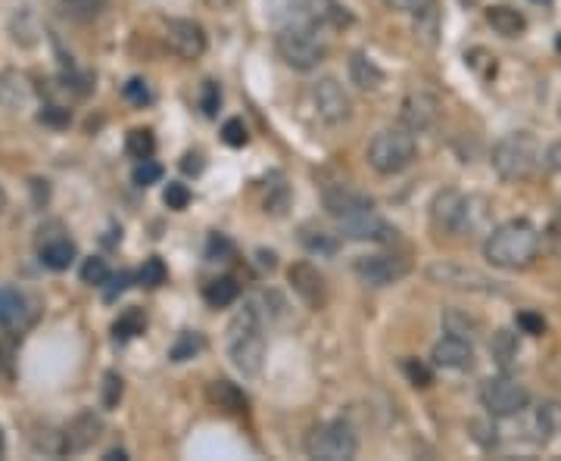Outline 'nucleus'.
I'll return each mask as SVG.
<instances>
[{
    "mask_svg": "<svg viewBox=\"0 0 561 461\" xmlns=\"http://www.w3.org/2000/svg\"><path fill=\"white\" fill-rule=\"evenodd\" d=\"M122 393H125V381H122L116 371H106L103 374V387H100L103 409H116V405L122 402Z\"/></svg>",
    "mask_w": 561,
    "mask_h": 461,
    "instance_id": "72a5a7b5",
    "label": "nucleus"
},
{
    "mask_svg": "<svg viewBox=\"0 0 561 461\" xmlns=\"http://www.w3.org/2000/svg\"><path fill=\"white\" fill-rule=\"evenodd\" d=\"M403 371H406V377H409L412 387H431V384H434L431 368L421 365L418 359H406V362H403Z\"/></svg>",
    "mask_w": 561,
    "mask_h": 461,
    "instance_id": "4c0bfd02",
    "label": "nucleus"
},
{
    "mask_svg": "<svg viewBox=\"0 0 561 461\" xmlns=\"http://www.w3.org/2000/svg\"><path fill=\"white\" fill-rule=\"evenodd\" d=\"M166 44L181 60H200L206 53V32L194 19H169L166 22Z\"/></svg>",
    "mask_w": 561,
    "mask_h": 461,
    "instance_id": "f8f14e48",
    "label": "nucleus"
},
{
    "mask_svg": "<svg viewBox=\"0 0 561 461\" xmlns=\"http://www.w3.org/2000/svg\"><path fill=\"white\" fill-rule=\"evenodd\" d=\"M300 243L312 256H334L337 247H340L334 234H328L325 228H315V225H303L300 228Z\"/></svg>",
    "mask_w": 561,
    "mask_h": 461,
    "instance_id": "393cba45",
    "label": "nucleus"
},
{
    "mask_svg": "<svg viewBox=\"0 0 561 461\" xmlns=\"http://www.w3.org/2000/svg\"><path fill=\"white\" fill-rule=\"evenodd\" d=\"M181 172H187V175H200V172H203V156H200V153H184V159H181Z\"/></svg>",
    "mask_w": 561,
    "mask_h": 461,
    "instance_id": "09e8293b",
    "label": "nucleus"
},
{
    "mask_svg": "<svg viewBox=\"0 0 561 461\" xmlns=\"http://www.w3.org/2000/svg\"><path fill=\"white\" fill-rule=\"evenodd\" d=\"M487 22H490V29H493L496 35H502V38H521V35L527 32L524 13H518L515 7H505V4L490 7V10H487Z\"/></svg>",
    "mask_w": 561,
    "mask_h": 461,
    "instance_id": "412c9836",
    "label": "nucleus"
},
{
    "mask_svg": "<svg viewBox=\"0 0 561 461\" xmlns=\"http://www.w3.org/2000/svg\"><path fill=\"white\" fill-rule=\"evenodd\" d=\"M431 359H434V365L443 368V371H465V368L474 365V346H471V340H465V337L449 334V337H443V340L434 346Z\"/></svg>",
    "mask_w": 561,
    "mask_h": 461,
    "instance_id": "f3484780",
    "label": "nucleus"
},
{
    "mask_svg": "<svg viewBox=\"0 0 561 461\" xmlns=\"http://www.w3.org/2000/svg\"><path fill=\"white\" fill-rule=\"evenodd\" d=\"M163 200H166L169 209L181 212V209H187V203H191V191H187V184H181V181H169Z\"/></svg>",
    "mask_w": 561,
    "mask_h": 461,
    "instance_id": "58836bf2",
    "label": "nucleus"
},
{
    "mask_svg": "<svg viewBox=\"0 0 561 461\" xmlns=\"http://www.w3.org/2000/svg\"><path fill=\"white\" fill-rule=\"evenodd\" d=\"M540 253V231L524 219H512L499 225L487 243H484V256L505 271H518L527 268Z\"/></svg>",
    "mask_w": 561,
    "mask_h": 461,
    "instance_id": "f257e3e1",
    "label": "nucleus"
},
{
    "mask_svg": "<svg viewBox=\"0 0 561 461\" xmlns=\"http://www.w3.org/2000/svg\"><path fill=\"white\" fill-rule=\"evenodd\" d=\"M159 178H163V166H159V162H153V159L138 162L135 175H131V181H135L138 187H150V184H156Z\"/></svg>",
    "mask_w": 561,
    "mask_h": 461,
    "instance_id": "c9c22d12",
    "label": "nucleus"
},
{
    "mask_svg": "<svg viewBox=\"0 0 561 461\" xmlns=\"http://www.w3.org/2000/svg\"><path fill=\"white\" fill-rule=\"evenodd\" d=\"M38 256L44 262V268L50 271H66L75 259V243L63 234H50L38 240Z\"/></svg>",
    "mask_w": 561,
    "mask_h": 461,
    "instance_id": "aec40b11",
    "label": "nucleus"
},
{
    "mask_svg": "<svg viewBox=\"0 0 561 461\" xmlns=\"http://www.w3.org/2000/svg\"><path fill=\"white\" fill-rule=\"evenodd\" d=\"M106 281H110V268H106V262L97 259V256L85 259V265H82V284H88V287H103Z\"/></svg>",
    "mask_w": 561,
    "mask_h": 461,
    "instance_id": "f704fd0d",
    "label": "nucleus"
},
{
    "mask_svg": "<svg viewBox=\"0 0 561 461\" xmlns=\"http://www.w3.org/2000/svg\"><path fill=\"white\" fill-rule=\"evenodd\" d=\"M427 281L449 287V290H468V293H496L499 284L484 275V271H477L471 265L462 262H434L427 265Z\"/></svg>",
    "mask_w": 561,
    "mask_h": 461,
    "instance_id": "1a4fd4ad",
    "label": "nucleus"
},
{
    "mask_svg": "<svg viewBox=\"0 0 561 461\" xmlns=\"http://www.w3.org/2000/svg\"><path fill=\"white\" fill-rule=\"evenodd\" d=\"M219 103H222L219 85H216V81H206V85H203V97H200L203 113H206V116H216V113H219Z\"/></svg>",
    "mask_w": 561,
    "mask_h": 461,
    "instance_id": "79ce46f5",
    "label": "nucleus"
},
{
    "mask_svg": "<svg viewBox=\"0 0 561 461\" xmlns=\"http://www.w3.org/2000/svg\"><path fill=\"white\" fill-rule=\"evenodd\" d=\"M106 284H110V287H106V300L113 303L119 293H125V290H128L131 275H128V271H119V275H110V281H106Z\"/></svg>",
    "mask_w": 561,
    "mask_h": 461,
    "instance_id": "49530a36",
    "label": "nucleus"
},
{
    "mask_svg": "<svg viewBox=\"0 0 561 461\" xmlns=\"http://www.w3.org/2000/svg\"><path fill=\"white\" fill-rule=\"evenodd\" d=\"M29 318H32L29 300L13 287H0V328L22 331Z\"/></svg>",
    "mask_w": 561,
    "mask_h": 461,
    "instance_id": "6ab92c4d",
    "label": "nucleus"
},
{
    "mask_svg": "<svg viewBox=\"0 0 561 461\" xmlns=\"http://www.w3.org/2000/svg\"><path fill=\"white\" fill-rule=\"evenodd\" d=\"M125 153L131 159H153L156 153V138H153V131L150 128H135V131H128V138H125Z\"/></svg>",
    "mask_w": 561,
    "mask_h": 461,
    "instance_id": "cd10ccee",
    "label": "nucleus"
},
{
    "mask_svg": "<svg viewBox=\"0 0 561 461\" xmlns=\"http://www.w3.org/2000/svg\"><path fill=\"white\" fill-rule=\"evenodd\" d=\"M546 240H549V247L561 256V212L555 215V219L549 222V231H546Z\"/></svg>",
    "mask_w": 561,
    "mask_h": 461,
    "instance_id": "de8ad7c7",
    "label": "nucleus"
},
{
    "mask_svg": "<svg viewBox=\"0 0 561 461\" xmlns=\"http://www.w3.org/2000/svg\"><path fill=\"white\" fill-rule=\"evenodd\" d=\"M122 94H125V100H131L135 106H147V103L153 100V94H150V88H147L144 78H131Z\"/></svg>",
    "mask_w": 561,
    "mask_h": 461,
    "instance_id": "a19ab883",
    "label": "nucleus"
},
{
    "mask_svg": "<svg viewBox=\"0 0 561 461\" xmlns=\"http://www.w3.org/2000/svg\"><path fill=\"white\" fill-rule=\"evenodd\" d=\"M555 50L561 53V32H558V38H555Z\"/></svg>",
    "mask_w": 561,
    "mask_h": 461,
    "instance_id": "6e6d98bb",
    "label": "nucleus"
},
{
    "mask_svg": "<svg viewBox=\"0 0 561 461\" xmlns=\"http://www.w3.org/2000/svg\"><path fill=\"white\" fill-rule=\"evenodd\" d=\"M546 166H549L552 172H561V144H552V147H549V153H546Z\"/></svg>",
    "mask_w": 561,
    "mask_h": 461,
    "instance_id": "8fccbe9b",
    "label": "nucleus"
},
{
    "mask_svg": "<svg viewBox=\"0 0 561 461\" xmlns=\"http://www.w3.org/2000/svg\"><path fill=\"white\" fill-rule=\"evenodd\" d=\"M206 396H209L212 405H216V409H225V412H244L247 409L244 390H240L237 384H231V381H212L206 387Z\"/></svg>",
    "mask_w": 561,
    "mask_h": 461,
    "instance_id": "5701e85b",
    "label": "nucleus"
},
{
    "mask_svg": "<svg viewBox=\"0 0 561 461\" xmlns=\"http://www.w3.org/2000/svg\"><path fill=\"white\" fill-rule=\"evenodd\" d=\"M540 166V144L530 131H515L493 147V169L502 181H524Z\"/></svg>",
    "mask_w": 561,
    "mask_h": 461,
    "instance_id": "7ed1b4c3",
    "label": "nucleus"
},
{
    "mask_svg": "<svg viewBox=\"0 0 561 461\" xmlns=\"http://www.w3.org/2000/svg\"><path fill=\"white\" fill-rule=\"evenodd\" d=\"M228 356L244 377H256L265 365V337L256 309H240L228 324Z\"/></svg>",
    "mask_w": 561,
    "mask_h": 461,
    "instance_id": "f03ea898",
    "label": "nucleus"
},
{
    "mask_svg": "<svg viewBox=\"0 0 561 461\" xmlns=\"http://www.w3.org/2000/svg\"><path fill=\"white\" fill-rule=\"evenodd\" d=\"M240 296V284L231 278V275H225V278H216V281H209L206 287H203V300L212 306V309H225V306H231L234 300Z\"/></svg>",
    "mask_w": 561,
    "mask_h": 461,
    "instance_id": "b1692460",
    "label": "nucleus"
},
{
    "mask_svg": "<svg viewBox=\"0 0 561 461\" xmlns=\"http://www.w3.org/2000/svg\"><path fill=\"white\" fill-rule=\"evenodd\" d=\"M29 85H25V78L16 72L0 75V103L7 106V110H19V106L29 103Z\"/></svg>",
    "mask_w": 561,
    "mask_h": 461,
    "instance_id": "a878e982",
    "label": "nucleus"
},
{
    "mask_svg": "<svg viewBox=\"0 0 561 461\" xmlns=\"http://www.w3.org/2000/svg\"><path fill=\"white\" fill-rule=\"evenodd\" d=\"M166 262L159 259V256H150L144 265H141V271H138V284L141 287H150V290H156V287H163L166 284Z\"/></svg>",
    "mask_w": 561,
    "mask_h": 461,
    "instance_id": "473e14b6",
    "label": "nucleus"
},
{
    "mask_svg": "<svg viewBox=\"0 0 561 461\" xmlns=\"http://www.w3.org/2000/svg\"><path fill=\"white\" fill-rule=\"evenodd\" d=\"M259 262L272 271V268H275V253H265V250H262V253H259Z\"/></svg>",
    "mask_w": 561,
    "mask_h": 461,
    "instance_id": "3c124183",
    "label": "nucleus"
},
{
    "mask_svg": "<svg viewBox=\"0 0 561 461\" xmlns=\"http://www.w3.org/2000/svg\"><path fill=\"white\" fill-rule=\"evenodd\" d=\"M431 219L440 231L449 234H465L484 222V200L465 197L459 191H443L431 203Z\"/></svg>",
    "mask_w": 561,
    "mask_h": 461,
    "instance_id": "39448f33",
    "label": "nucleus"
},
{
    "mask_svg": "<svg viewBox=\"0 0 561 461\" xmlns=\"http://www.w3.org/2000/svg\"><path fill=\"white\" fill-rule=\"evenodd\" d=\"M38 119H41L44 125H53V128H66V125L72 122V113L66 110V106L50 103V106H44V110L38 113Z\"/></svg>",
    "mask_w": 561,
    "mask_h": 461,
    "instance_id": "ea45409f",
    "label": "nucleus"
},
{
    "mask_svg": "<svg viewBox=\"0 0 561 461\" xmlns=\"http://www.w3.org/2000/svg\"><path fill=\"white\" fill-rule=\"evenodd\" d=\"M128 455H125V449H110L106 452V461H125Z\"/></svg>",
    "mask_w": 561,
    "mask_h": 461,
    "instance_id": "603ef678",
    "label": "nucleus"
},
{
    "mask_svg": "<svg viewBox=\"0 0 561 461\" xmlns=\"http://www.w3.org/2000/svg\"><path fill=\"white\" fill-rule=\"evenodd\" d=\"M353 271H356V278L368 287H390V284L403 281L409 275L412 262L406 256H396V253H378V256L356 259Z\"/></svg>",
    "mask_w": 561,
    "mask_h": 461,
    "instance_id": "9d476101",
    "label": "nucleus"
},
{
    "mask_svg": "<svg viewBox=\"0 0 561 461\" xmlns=\"http://www.w3.org/2000/svg\"><path fill=\"white\" fill-rule=\"evenodd\" d=\"M340 231L350 240H371V243H390L399 237V231L390 222H384L381 215H374L371 209L362 215H353V219H343Z\"/></svg>",
    "mask_w": 561,
    "mask_h": 461,
    "instance_id": "2eb2a0df",
    "label": "nucleus"
},
{
    "mask_svg": "<svg viewBox=\"0 0 561 461\" xmlns=\"http://www.w3.org/2000/svg\"><path fill=\"white\" fill-rule=\"evenodd\" d=\"M537 4H549V0H537Z\"/></svg>",
    "mask_w": 561,
    "mask_h": 461,
    "instance_id": "13d9d810",
    "label": "nucleus"
},
{
    "mask_svg": "<svg viewBox=\"0 0 561 461\" xmlns=\"http://www.w3.org/2000/svg\"><path fill=\"white\" fill-rule=\"evenodd\" d=\"M287 281H290L293 293H297L309 309L325 306V300H328V287H325L322 271H318L312 262H293V265L287 268Z\"/></svg>",
    "mask_w": 561,
    "mask_h": 461,
    "instance_id": "ddd939ff",
    "label": "nucleus"
},
{
    "mask_svg": "<svg viewBox=\"0 0 561 461\" xmlns=\"http://www.w3.org/2000/svg\"><path fill=\"white\" fill-rule=\"evenodd\" d=\"M431 4H434V0H387V7H393L399 13H412V16H418L421 10H427Z\"/></svg>",
    "mask_w": 561,
    "mask_h": 461,
    "instance_id": "c03bdc74",
    "label": "nucleus"
},
{
    "mask_svg": "<svg viewBox=\"0 0 561 461\" xmlns=\"http://www.w3.org/2000/svg\"><path fill=\"white\" fill-rule=\"evenodd\" d=\"M231 253H234V247H231V240H228V237H222V234H212V237H209V250H206L209 259L231 256Z\"/></svg>",
    "mask_w": 561,
    "mask_h": 461,
    "instance_id": "a18cd8bd",
    "label": "nucleus"
},
{
    "mask_svg": "<svg viewBox=\"0 0 561 461\" xmlns=\"http://www.w3.org/2000/svg\"><path fill=\"white\" fill-rule=\"evenodd\" d=\"M63 10L78 22H91L106 10V0H63Z\"/></svg>",
    "mask_w": 561,
    "mask_h": 461,
    "instance_id": "7c9ffc66",
    "label": "nucleus"
},
{
    "mask_svg": "<svg viewBox=\"0 0 561 461\" xmlns=\"http://www.w3.org/2000/svg\"><path fill=\"white\" fill-rule=\"evenodd\" d=\"M443 328H446V334H456V337L468 340V337H474L480 331V324H477V318H468V315H462L456 309H449L443 315Z\"/></svg>",
    "mask_w": 561,
    "mask_h": 461,
    "instance_id": "2f4dec72",
    "label": "nucleus"
},
{
    "mask_svg": "<svg viewBox=\"0 0 561 461\" xmlns=\"http://www.w3.org/2000/svg\"><path fill=\"white\" fill-rule=\"evenodd\" d=\"M490 356L496 359L499 368H512L518 362V340L512 331H496L490 340Z\"/></svg>",
    "mask_w": 561,
    "mask_h": 461,
    "instance_id": "bb28decb",
    "label": "nucleus"
},
{
    "mask_svg": "<svg viewBox=\"0 0 561 461\" xmlns=\"http://www.w3.org/2000/svg\"><path fill=\"white\" fill-rule=\"evenodd\" d=\"M437 116H440V103H437L434 94H427V91H412L403 100V110H399V119H403V125L415 134L434 128Z\"/></svg>",
    "mask_w": 561,
    "mask_h": 461,
    "instance_id": "dca6fc26",
    "label": "nucleus"
},
{
    "mask_svg": "<svg viewBox=\"0 0 561 461\" xmlns=\"http://www.w3.org/2000/svg\"><path fill=\"white\" fill-rule=\"evenodd\" d=\"M103 433V418L97 412H82L75 415L66 430H63V446L60 452H69V455H78V452H88Z\"/></svg>",
    "mask_w": 561,
    "mask_h": 461,
    "instance_id": "4468645a",
    "label": "nucleus"
},
{
    "mask_svg": "<svg viewBox=\"0 0 561 461\" xmlns=\"http://www.w3.org/2000/svg\"><path fill=\"white\" fill-rule=\"evenodd\" d=\"M144 328H147L144 312H141V309H128V312H125V315H119V321L113 324V337L125 343V340H131V337L144 334Z\"/></svg>",
    "mask_w": 561,
    "mask_h": 461,
    "instance_id": "c756f323",
    "label": "nucleus"
},
{
    "mask_svg": "<svg viewBox=\"0 0 561 461\" xmlns=\"http://www.w3.org/2000/svg\"><path fill=\"white\" fill-rule=\"evenodd\" d=\"M462 4H465V7H468V4H477V0H462Z\"/></svg>",
    "mask_w": 561,
    "mask_h": 461,
    "instance_id": "4d7b16f0",
    "label": "nucleus"
},
{
    "mask_svg": "<svg viewBox=\"0 0 561 461\" xmlns=\"http://www.w3.org/2000/svg\"><path fill=\"white\" fill-rule=\"evenodd\" d=\"M4 449H7V440H4V430H0V455H4Z\"/></svg>",
    "mask_w": 561,
    "mask_h": 461,
    "instance_id": "5fc2aeb1",
    "label": "nucleus"
},
{
    "mask_svg": "<svg viewBox=\"0 0 561 461\" xmlns=\"http://www.w3.org/2000/svg\"><path fill=\"white\" fill-rule=\"evenodd\" d=\"M312 103H315L318 119L328 122V125H343V122L353 119V100L343 91V85L337 78L318 81V85L312 88Z\"/></svg>",
    "mask_w": 561,
    "mask_h": 461,
    "instance_id": "9b49d317",
    "label": "nucleus"
},
{
    "mask_svg": "<svg viewBox=\"0 0 561 461\" xmlns=\"http://www.w3.org/2000/svg\"><path fill=\"white\" fill-rule=\"evenodd\" d=\"M325 209L334 215V219H353V215H362L371 209V200L359 191H353V187L346 184H334L325 191Z\"/></svg>",
    "mask_w": 561,
    "mask_h": 461,
    "instance_id": "a211bd4d",
    "label": "nucleus"
},
{
    "mask_svg": "<svg viewBox=\"0 0 561 461\" xmlns=\"http://www.w3.org/2000/svg\"><path fill=\"white\" fill-rule=\"evenodd\" d=\"M203 349H206L203 334H197V331H184V334H178V340L172 343V349H169V359H172V362H187V359L200 356Z\"/></svg>",
    "mask_w": 561,
    "mask_h": 461,
    "instance_id": "c85d7f7f",
    "label": "nucleus"
},
{
    "mask_svg": "<svg viewBox=\"0 0 561 461\" xmlns=\"http://www.w3.org/2000/svg\"><path fill=\"white\" fill-rule=\"evenodd\" d=\"M7 209V194H4V187H0V212Z\"/></svg>",
    "mask_w": 561,
    "mask_h": 461,
    "instance_id": "864d4df0",
    "label": "nucleus"
},
{
    "mask_svg": "<svg viewBox=\"0 0 561 461\" xmlns=\"http://www.w3.org/2000/svg\"><path fill=\"white\" fill-rule=\"evenodd\" d=\"M306 452L318 461H350L359 452V437L346 421H325L312 427L306 437Z\"/></svg>",
    "mask_w": 561,
    "mask_h": 461,
    "instance_id": "423d86ee",
    "label": "nucleus"
},
{
    "mask_svg": "<svg viewBox=\"0 0 561 461\" xmlns=\"http://www.w3.org/2000/svg\"><path fill=\"white\" fill-rule=\"evenodd\" d=\"M480 402H484L490 418H515L527 409L530 393H527L524 384L499 374V377L484 381V387H480Z\"/></svg>",
    "mask_w": 561,
    "mask_h": 461,
    "instance_id": "6e6552de",
    "label": "nucleus"
},
{
    "mask_svg": "<svg viewBox=\"0 0 561 461\" xmlns=\"http://www.w3.org/2000/svg\"><path fill=\"white\" fill-rule=\"evenodd\" d=\"M418 156V144L409 128H384L368 144V166L378 175L406 172Z\"/></svg>",
    "mask_w": 561,
    "mask_h": 461,
    "instance_id": "20e7f679",
    "label": "nucleus"
},
{
    "mask_svg": "<svg viewBox=\"0 0 561 461\" xmlns=\"http://www.w3.org/2000/svg\"><path fill=\"white\" fill-rule=\"evenodd\" d=\"M278 57L297 72H309L325 60V44L315 38L309 25H287L275 38Z\"/></svg>",
    "mask_w": 561,
    "mask_h": 461,
    "instance_id": "0eeeda50",
    "label": "nucleus"
},
{
    "mask_svg": "<svg viewBox=\"0 0 561 461\" xmlns=\"http://www.w3.org/2000/svg\"><path fill=\"white\" fill-rule=\"evenodd\" d=\"M222 141H225L228 147H244V144L250 141L244 119H228V122L222 125Z\"/></svg>",
    "mask_w": 561,
    "mask_h": 461,
    "instance_id": "e433bc0d",
    "label": "nucleus"
},
{
    "mask_svg": "<svg viewBox=\"0 0 561 461\" xmlns=\"http://www.w3.org/2000/svg\"><path fill=\"white\" fill-rule=\"evenodd\" d=\"M350 81L359 91H378L384 85V72L378 69V63L368 60L365 53H353L350 57Z\"/></svg>",
    "mask_w": 561,
    "mask_h": 461,
    "instance_id": "4be33fe9",
    "label": "nucleus"
},
{
    "mask_svg": "<svg viewBox=\"0 0 561 461\" xmlns=\"http://www.w3.org/2000/svg\"><path fill=\"white\" fill-rule=\"evenodd\" d=\"M518 328L524 334H530V337H540V334H546V321L540 315H533V312H521L518 315Z\"/></svg>",
    "mask_w": 561,
    "mask_h": 461,
    "instance_id": "37998d69",
    "label": "nucleus"
}]
</instances>
